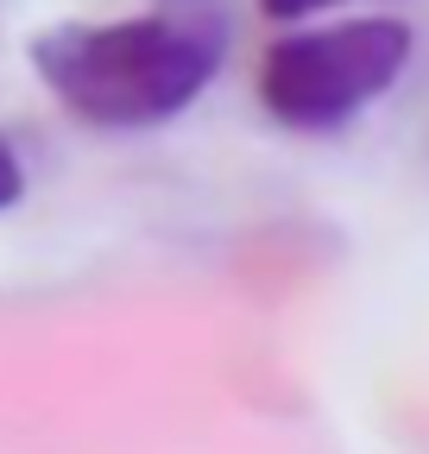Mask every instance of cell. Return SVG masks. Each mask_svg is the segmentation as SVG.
Instances as JSON below:
<instances>
[{
  "label": "cell",
  "instance_id": "cell-3",
  "mask_svg": "<svg viewBox=\"0 0 429 454\" xmlns=\"http://www.w3.org/2000/svg\"><path fill=\"white\" fill-rule=\"evenodd\" d=\"M20 196H26V164H20V145L0 133V215H7Z\"/></svg>",
  "mask_w": 429,
  "mask_h": 454
},
{
  "label": "cell",
  "instance_id": "cell-4",
  "mask_svg": "<svg viewBox=\"0 0 429 454\" xmlns=\"http://www.w3.org/2000/svg\"><path fill=\"white\" fill-rule=\"evenodd\" d=\"M329 7H347V0H259V13H265V20H278V26L316 20V13H329Z\"/></svg>",
  "mask_w": 429,
  "mask_h": 454
},
{
  "label": "cell",
  "instance_id": "cell-2",
  "mask_svg": "<svg viewBox=\"0 0 429 454\" xmlns=\"http://www.w3.org/2000/svg\"><path fill=\"white\" fill-rule=\"evenodd\" d=\"M417 57V32L392 13L303 26L265 44L259 57V107L291 133H341L347 121L392 95Z\"/></svg>",
  "mask_w": 429,
  "mask_h": 454
},
{
  "label": "cell",
  "instance_id": "cell-1",
  "mask_svg": "<svg viewBox=\"0 0 429 454\" xmlns=\"http://www.w3.org/2000/svg\"><path fill=\"white\" fill-rule=\"evenodd\" d=\"M222 0H145L121 20L44 26L26 57L70 121L95 133H152L190 114L228 64Z\"/></svg>",
  "mask_w": 429,
  "mask_h": 454
}]
</instances>
